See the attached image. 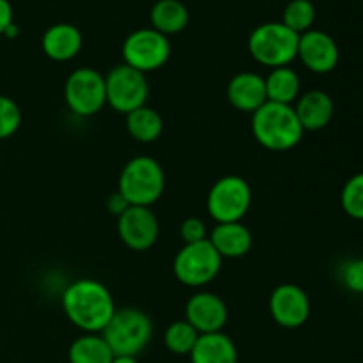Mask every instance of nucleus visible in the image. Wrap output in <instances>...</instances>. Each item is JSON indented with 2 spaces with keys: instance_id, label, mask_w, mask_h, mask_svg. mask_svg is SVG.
Listing matches in <instances>:
<instances>
[{
  "instance_id": "nucleus-1",
  "label": "nucleus",
  "mask_w": 363,
  "mask_h": 363,
  "mask_svg": "<svg viewBox=\"0 0 363 363\" xmlns=\"http://www.w3.org/2000/svg\"><path fill=\"white\" fill-rule=\"evenodd\" d=\"M66 318L85 333H101L116 312L112 293L105 284L92 279L74 280L62 294Z\"/></svg>"
},
{
  "instance_id": "nucleus-2",
  "label": "nucleus",
  "mask_w": 363,
  "mask_h": 363,
  "mask_svg": "<svg viewBox=\"0 0 363 363\" xmlns=\"http://www.w3.org/2000/svg\"><path fill=\"white\" fill-rule=\"evenodd\" d=\"M254 138L269 151H289L303 138V128L293 105L266 101L252 113Z\"/></svg>"
},
{
  "instance_id": "nucleus-3",
  "label": "nucleus",
  "mask_w": 363,
  "mask_h": 363,
  "mask_svg": "<svg viewBox=\"0 0 363 363\" xmlns=\"http://www.w3.org/2000/svg\"><path fill=\"white\" fill-rule=\"evenodd\" d=\"M101 337L116 357H135L147 347L152 339V321L144 311L135 307L116 308Z\"/></svg>"
},
{
  "instance_id": "nucleus-4",
  "label": "nucleus",
  "mask_w": 363,
  "mask_h": 363,
  "mask_svg": "<svg viewBox=\"0 0 363 363\" xmlns=\"http://www.w3.org/2000/svg\"><path fill=\"white\" fill-rule=\"evenodd\" d=\"M165 190V172L162 165L151 156L131 158L123 167L117 191L130 206L151 208Z\"/></svg>"
},
{
  "instance_id": "nucleus-5",
  "label": "nucleus",
  "mask_w": 363,
  "mask_h": 363,
  "mask_svg": "<svg viewBox=\"0 0 363 363\" xmlns=\"http://www.w3.org/2000/svg\"><path fill=\"white\" fill-rule=\"evenodd\" d=\"M300 34L287 28L282 21H266L252 30L248 38V52L266 67L289 66L298 57Z\"/></svg>"
},
{
  "instance_id": "nucleus-6",
  "label": "nucleus",
  "mask_w": 363,
  "mask_h": 363,
  "mask_svg": "<svg viewBox=\"0 0 363 363\" xmlns=\"http://www.w3.org/2000/svg\"><path fill=\"white\" fill-rule=\"evenodd\" d=\"M222 261L215 247L206 240L201 243L184 245L174 257L172 269L183 286L204 287L216 279Z\"/></svg>"
},
{
  "instance_id": "nucleus-7",
  "label": "nucleus",
  "mask_w": 363,
  "mask_h": 363,
  "mask_svg": "<svg viewBox=\"0 0 363 363\" xmlns=\"http://www.w3.org/2000/svg\"><path fill=\"white\" fill-rule=\"evenodd\" d=\"M252 206V188L243 177L223 176L209 188L208 211L216 223L241 222Z\"/></svg>"
},
{
  "instance_id": "nucleus-8",
  "label": "nucleus",
  "mask_w": 363,
  "mask_h": 363,
  "mask_svg": "<svg viewBox=\"0 0 363 363\" xmlns=\"http://www.w3.org/2000/svg\"><path fill=\"white\" fill-rule=\"evenodd\" d=\"M170 57V41L155 28H138L123 43V59L140 73H151L165 66Z\"/></svg>"
},
{
  "instance_id": "nucleus-9",
  "label": "nucleus",
  "mask_w": 363,
  "mask_h": 363,
  "mask_svg": "<svg viewBox=\"0 0 363 363\" xmlns=\"http://www.w3.org/2000/svg\"><path fill=\"white\" fill-rule=\"evenodd\" d=\"M105 85L106 105L124 116L144 106L147 101V78L144 73L133 69L124 62L110 69V73L105 77Z\"/></svg>"
},
{
  "instance_id": "nucleus-10",
  "label": "nucleus",
  "mask_w": 363,
  "mask_h": 363,
  "mask_svg": "<svg viewBox=\"0 0 363 363\" xmlns=\"http://www.w3.org/2000/svg\"><path fill=\"white\" fill-rule=\"evenodd\" d=\"M64 99L77 116H94L106 105L105 77L92 67L74 69L64 85Z\"/></svg>"
},
{
  "instance_id": "nucleus-11",
  "label": "nucleus",
  "mask_w": 363,
  "mask_h": 363,
  "mask_svg": "<svg viewBox=\"0 0 363 363\" xmlns=\"http://www.w3.org/2000/svg\"><path fill=\"white\" fill-rule=\"evenodd\" d=\"M117 234L130 250H149L158 240V218L151 211V208L130 206L123 215L117 216Z\"/></svg>"
},
{
  "instance_id": "nucleus-12",
  "label": "nucleus",
  "mask_w": 363,
  "mask_h": 363,
  "mask_svg": "<svg viewBox=\"0 0 363 363\" xmlns=\"http://www.w3.org/2000/svg\"><path fill=\"white\" fill-rule=\"evenodd\" d=\"M273 321L287 330L303 326L311 315V300L296 284H280L269 296Z\"/></svg>"
},
{
  "instance_id": "nucleus-13",
  "label": "nucleus",
  "mask_w": 363,
  "mask_h": 363,
  "mask_svg": "<svg viewBox=\"0 0 363 363\" xmlns=\"http://www.w3.org/2000/svg\"><path fill=\"white\" fill-rule=\"evenodd\" d=\"M298 57L307 69L315 74L332 73L339 64V46L335 39L323 30H311L300 34Z\"/></svg>"
},
{
  "instance_id": "nucleus-14",
  "label": "nucleus",
  "mask_w": 363,
  "mask_h": 363,
  "mask_svg": "<svg viewBox=\"0 0 363 363\" xmlns=\"http://www.w3.org/2000/svg\"><path fill=\"white\" fill-rule=\"evenodd\" d=\"M186 321L197 330L201 335L222 332L229 319L227 305L218 294L197 293L186 303Z\"/></svg>"
},
{
  "instance_id": "nucleus-15",
  "label": "nucleus",
  "mask_w": 363,
  "mask_h": 363,
  "mask_svg": "<svg viewBox=\"0 0 363 363\" xmlns=\"http://www.w3.org/2000/svg\"><path fill=\"white\" fill-rule=\"evenodd\" d=\"M227 98L234 108L254 113L268 101L264 77L252 73V71L234 74L227 85Z\"/></svg>"
},
{
  "instance_id": "nucleus-16",
  "label": "nucleus",
  "mask_w": 363,
  "mask_h": 363,
  "mask_svg": "<svg viewBox=\"0 0 363 363\" xmlns=\"http://www.w3.org/2000/svg\"><path fill=\"white\" fill-rule=\"evenodd\" d=\"M303 131H321L332 123L335 103L325 91H308L296 99L293 106Z\"/></svg>"
},
{
  "instance_id": "nucleus-17",
  "label": "nucleus",
  "mask_w": 363,
  "mask_h": 363,
  "mask_svg": "<svg viewBox=\"0 0 363 363\" xmlns=\"http://www.w3.org/2000/svg\"><path fill=\"white\" fill-rule=\"evenodd\" d=\"M84 38L82 32L71 23H55L43 34V52L48 59L66 62L80 53Z\"/></svg>"
},
{
  "instance_id": "nucleus-18",
  "label": "nucleus",
  "mask_w": 363,
  "mask_h": 363,
  "mask_svg": "<svg viewBox=\"0 0 363 363\" xmlns=\"http://www.w3.org/2000/svg\"><path fill=\"white\" fill-rule=\"evenodd\" d=\"M208 240L222 259L243 257L254 245L250 229L241 222L216 223Z\"/></svg>"
},
{
  "instance_id": "nucleus-19",
  "label": "nucleus",
  "mask_w": 363,
  "mask_h": 363,
  "mask_svg": "<svg viewBox=\"0 0 363 363\" xmlns=\"http://www.w3.org/2000/svg\"><path fill=\"white\" fill-rule=\"evenodd\" d=\"M191 363H238V347L223 332L199 337L188 354Z\"/></svg>"
},
{
  "instance_id": "nucleus-20",
  "label": "nucleus",
  "mask_w": 363,
  "mask_h": 363,
  "mask_svg": "<svg viewBox=\"0 0 363 363\" xmlns=\"http://www.w3.org/2000/svg\"><path fill=\"white\" fill-rule=\"evenodd\" d=\"M268 101L280 105H293L300 98V77L289 66L275 67L264 78Z\"/></svg>"
},
{
  "instance_id": "nucleus-21",
  "label": "nucleus",
  "mask_w": 363,
  "mask_h": 363,
  "mask_svg": "<svg viewBox=\"0 0 363 363\" xmlns=\"http://www.w3.org/2000/svg\"><path fill=\"white\" fill-rule=\"evenodd\" d=\"M188 20H190V14L181 0H158L151 9L152 28L162 32L163 35L184 30Z\"/></svg>"
},
{
  "instance_id": "nucleus-22",
  "label": "nucleus",
  "mask_w": 363,
  "mask_h": 363,
  "mask_svg": "<svg viewBox=\"0 0 363 363\" xmlns=\"http://www.w3.org/2000/svg\"><path fill=\"white\" fill-rule=\"evenodd\" d=\"M128 133L140 144H151L163 133V119L155 108L144 105L126 116Z\"/></svg>"
},
{
  "instance_id": "nucleus-23",
  "label": "nucleus",
  "mask_w": 363,
  "mask_h": 363,
  "mask_svg": "<svg viewBox=\"0 0 363 363\" xmlns=\"http://www.w3.org/2000/svg\"><path fill=\"white\" fill-rule=\"evenodd\" d=\"M112 353L101 333H85L73 340L67 351L69 363H112Z\"/></svg>"
},
{
  "instance_id": "nucleus-24",
  "label": "nucleus",
  "mask_w": 363,
  "mask_h": 363,
  "mask_svg": "<svg viewBox=\"0 0 363 363\" xmlns=\"http://www.w3.org/2000/svg\"><path fill=\"white\" fill-rule=\"evenodd\" d=\"M201 333L186 321V319H181V321H174L169 328L165 330V335H163V342H165L167 350L174 354H190L194 350L195 342L199 340Z\"/></svg>"
},
{
  "instance_id": "nucleus-25",
  "label": "nucleus",
  "mask_w": 363,
  "mask_h": 363,
  "mask_svg": "<svg viewBox=\"0 0 363 363\" xmlns=\"http://www.w3.org/2000/svg\"><path fill=\"white\" fill-rule=\"evenodd\" d=\"M315 21V7L311 0H291L284 9L282 23L296 34L311 30Z\"/></svg>"
},
{
  "instance_id": "nucleus-26",
  "label": "nucleus",
  "mask_w": 363,
  "mask_h": 363,
  "mask_svg": "<svg viewBox=\"0 0 363 363\" xmlns=\"http://www.w3.org/2000/svg\"><path fill=\"white\" fill-rule=\"evenodd\" d=\"M340 206L347 216L363 222V172L354 174L346 181L340 194Z\"/></svg>"
},
{
  "instance_id": "nucleus-27",
  "label": "nucleus",
  "mask_w": 363,
  "mask_h": 363,
  "mask_svg": "<svg viewBox=\"0 0 363 363\" xmlns=\"http://www.w3.org/2000/svg\"><path fill=\"white\" fill-rule=\"evenodd\" d=\"M21 124V112L16 101L0 94V140L13 137Z\"/></svg>"
},
{
  "instance_id": "nucleus-28",
  "label": "nucleus",
  "mask_w": 363,
  "mask_h": 363,
  "mask_svg": "<svg viewBox=\"0 0 363 363\" xmlns=\"http://www.w3.org/2000/svg\"><path fill=\"white\" fill-rule=\"evenodd\" d=\"M340 279L347 291L363 296V259H353L346 262L340 272Z\"/></svg>"
},
{
  "instance_id": "nucleus-29",
  "label": "nucleus",
  "mask_w": 363,
  "mask_h": 363,
  "mask_svg": "<svg viewBox=\"0 0 363 363\" xmlns=\"http://www.w3.org/2000/svg\"><path fill=\"white\" fill-rule=\"evenodd\" d=\"M179 234L184 245L201 243V241L208 240V227H206V223L201 218L191 216V218H186L181 223Z\"/></svg>"
},
{
  "instance_id": "nucleus-30",
  "label": "nucleus",
  "mask_w": 363,
  "mask_h": 363,
  "mask_svg": "<svg viewBox=\"0 0 363 363\" xmlns=\"http://www.w3.org/2000/svg\"><path fill=\"white\" fill-rule=\"evenodd\" d=\"M128 208H130V204H128L126 199H124L119 191H116V194H112L106 199V209H108V213H112V215L121 216Z\"/></svg>"
},
{
  "instance_id": "nucleus-31",
  "label": "nucleus",
  "mask_w": 363,
  "mask_h": 363,
  "mask_svg": "<svg viewBox=\"0 0 363 363\" xmlns=\"http://www.w3.org/2000/svg\"><path fill=\"white\" fill-rule=\"evenodd\" d=\"M13 25V6L9 0H0V34H6Z\"/></svg>"
},
{
  "instance_id": "nucleus-32",
  "label": "nucleus",
  "mask_w": 363,
  "mask_h": 363,
  "mask_svg": "<svg viewBox=\"0 0 363 363\" xmlns=\"http://www.w3.org/2000/svg\"><path fill=\"white\" fill-rule=\"evenodd\" d=\"M112 363H138L135 357H113Z\"/></svg>"
}]
</instances>
